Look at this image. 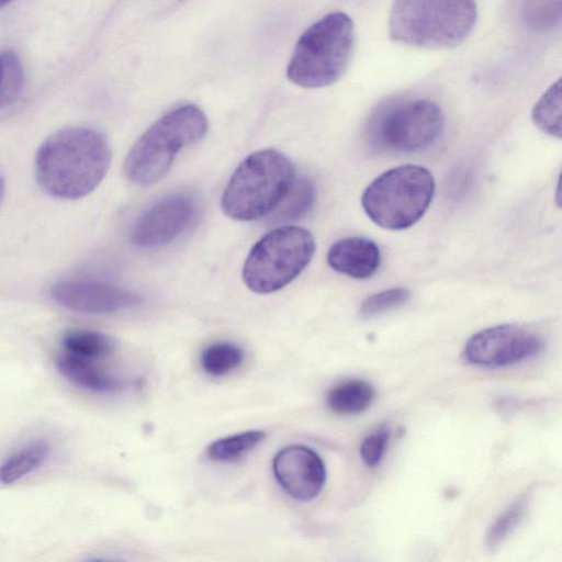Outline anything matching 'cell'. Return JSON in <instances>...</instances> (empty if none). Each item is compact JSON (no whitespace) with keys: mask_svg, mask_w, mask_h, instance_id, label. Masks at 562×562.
Masks as SVG:
<instances>
[{"mask_svg":"<svg viewBox=\"0 0 562 562\" xmlns=\"http://www.w3.org/2000/svg\"><path fill=\"white\" fill-rule=\"evenodd\" d=\"M111 161L106 138L83 126L61 128L47 137L35 156L40 187L57 199L76 200L92 192Z\"/></svg>","mask_w":562,"mask_h":562,"instance_id":"6da1fadb","label":"cell"},{"mask_svg":"<svg viewBox=\"0 0 562 562\" xmlns=\"http://www.w3.org/2000/svg\"><path fill=\"white\" fill-rule=\"evenodd\" d=\"M476 16L475 0H394L389 34L411 46L451 48L470 35Z\"/></svg>","mask_w":562,"mask_h":562,"instance_id":"7a4b0ae2","label":"cell"},{"mask_svg":"<svg viewBox=\"0 0 562 562\" xmlns=\"http://www.w3.org/2000/svg\"><path fill=\"white\" fill-rule=\"evenodd\" d=\"M353 46L352 20L344 12H331L302 33L286 67V76L303 88L333 85L348 68Z\"/></svg>","mask_w":562,"mask_h":562,"instance_id":"3957f363","label":"cell"},{"mask_svg":"<svg viewBox=\"0 0 562 562\" xmlns=\"http://www.w3.org/2000/svg\"><path fill=\"white\" fill-rule=\"evenodd\" d=\"M207 131L204 112L194 104L178 106L156 121L128 151L123 172L137 186H149L166 176L178 153Z\"/></svg>","mask_w":562,"mask_h":562,"instance_id":"277c9868","label":"cell"},{"mask_svg":"<svg viewBox=\"0 0 562 562\" xmlns=\"http://www.w3.org/2000/svg\"><path fill=\"white\" fill-rule=\"evenodd\" d=\"M294 180L292 161L277 149L247 156L231 177L221 199L225 215L254 221L271 213Z\"/></svg>","mask_w":562,"mask_h":562,"instance_id":"5b68a950","label":"cell"},{"mask_svg":"<svg viewBox=\"0 0 562 562\" xmlns=\"http://www.w3.org/2000/svg\"><path fill=\"white\" fill-rule=\"evenodd\" d=\"M434 193L435 179L427 168L402 165L376 177L363 191L361 204L376 225L401 231L422 218Z\"/></svg>","mask_w":562,"mask_h":562,"instance_id":"8992f818","label":"cell"},{"mask_svg":"<svg viewBox=\"0 0 562 562\" xmlns=\"http://www.w3.org/2000/svg\"><path fill=\"white\" fill-rule=\"evenodd\" d=\"M315 252L311 232L281 226L262 236L250 249L243 267L246 286L259 294L276 292L293 281Z\"/></svg>","mask_w":562,"mask_h":562,"instance_id":"52a82bcc","label":"cell"},{"mask_svg":"<svg viewBox=\"0 0 562 562\" xmlns=\"http://www.w3.org/2000/svg\"><path fill=\"white\" fill-rule=\"evenodd\" d=\"M443 126L441 109L432 101L416 99L382 109L369 128L375 146L395 153H415L434 144Z\"/></svg>","mask_w":562,"mask_h":562,"instance_id":"ba28073f","label":"cell"},{"mask_svg":"<svg viewBox=\"0 0 562 562\" xmlns=\"http://www.w3.org/2000/svg\"><path fill=\"white\" fill-rule=\"evenodd\" d=\"M543 348L532 330L516 324H502L473 334L464 344L462 358L479 367H506L531 359Z\"/></svg>","mask_w":562,"mask_h":562,"instance_id":"9c48e42d","label":"cell"},{"mask_svg":"<svg viewBox=\"0 0 562 562\" xmlns=\"http://www.w3.org/2000/svg\"><path fill=\"white\" fill-rule=\"evenodd\" d=\"M198 203L188 193H171L155 202L135 222L131 238L139 248H157L182 235L195 222Z\"/></svg>","mask_w":562,"mask_h":562,"instance_id":"30bf717a","label":"cell"},{"mask_svg":"<svg viewBox=\"0 0 562 562\" xmlns=\"http://www.w3.org/2000/svg\"><path fill=\"white\" fill-rule=\"evenodd\" d=\"M50 296L60 306L85 314L115 313L140 302L130 290L89 278L60 280L52 286Z\"/></svg>","mask_w":562,"mask_h":562,"instance_id":"8fae6325","label":"cell"},{"mask_svg":"<svg viewBox=\"0 0 562 562\" xmlns=\"http://www.w3.org/2000/svg\"><path fill=\"white\" fill-rule=\"evenodd\" d=\"M272 469L282 490L301 502L317 497L326 482V468L322 458L302 445L281 449L273 458Z\"/></svg>","mask_w":562,"mask_h":562,"instance_id":"7c38bea8","label":"cell"},{"mask_svg":"<svg viewBox=\"0 0 562 562\" xmlns=\"http://www.w3.org/2000/svg\"><path fill=\"white\" fill-rule=\"evenodd\" d=\"M327 262L335 271L353 279H368L380 267L379 246L366 237H346L335 241L327 251Z\"/></svg>","mask_w":562,"mask_h":562,"instance_id":"4fadbf2b","label":"cell"},{"mask_svg":"<svg viewBox=\"0 0 562 562\" xmlns=\"http://www.w3.org/2000/svg\"><path fill=\"white\" fill-rule=\"evenodd\" d=\"M56 367L69 382L91 392L115 393L124 387L122 380L99 367L95 360L64 351L56 358Z\"/></svg>","mask_w":562,"mask_h":562,"instance_id":"5bb4252c","label":"cell"},{"mask_svg":"<svg viewBox=\"0 0 562 562\" xmlns=\"http://www.w3.org/2000/svg\"><path fill=\"white\" fill-rule=\"evenodd\" d=\"M50 445L45 439L32 440L9 454L0 463V483L12 484L38 469L48 458Z\"/></svg>","mask_w":562,"mask_h":562,"instance_id":"9a60e30c","label":"cell"},{"mask_svg":"<svg viewBox=\"0 0 562 562\" xmlns=\"http://www.w3.org/2000/svg\"><path fill=\"white\" fill-rule=\"evenodd\" d=\"M375 396L374 387L364 380H348L334 386L327 394L328 407L342 415L366 411Z\"/></svg>","mask_w":562,"mask_h":562,"instance_id":"2e32d148","label":"cell"},{"mask_svg":"<svg viewBox=\"0 0 562 562\" xmlns=\"http://www.w3.org/2000/svg\"><path fill=\"white\" fill-rule=\"evenodd\" d=\"M316 198V187L310 178L294 179L283 199L271 212V220L277 223L300 220L313 209Z\"/></svg>","mask_w":562,"mask_h":562,"instance_id":"e0dca14e","label":"cell"},{"mask_svg":"<svg viewBox=\"0 0 562 562\" xmlns=\"http://www.w3.org/2000/svg\"><path fill=\"white\" fill-rule=\"evenodd\" d=\"M61 346L68 353L97 361L109 357L114 351L115 344L101 331L79 328L65 333Z\"/></svg>","mask_w":562,"mask_h":562,"instance_id":"ac0fdd59","label":"cell"},{"mask_svg":"<svg viewBox=\"0 0 562 562\" xmlns=\"http://www.w3.org/2000/svg\"><path fill=\"white\" fill-rule=\"evenodd\" d=\"M266 437L262 430H247L231 435L212 442L206 450L207 457L216 462H232L252 450Z\"/></svg>","mask_w":562,"mask_h":562,"instance_id":"d6986e66","label":"cell"},{"mask_svg":"<svg viewBox=\"0 0 562 562\" xmlns=\"http://www.w3.org/2000/svg\"><path fill=\"white\" fill-rule=\"evenodd\" d=\"M561 79H558L538 100L532 110L533 123L543 133L561 138Z\"/></svg>","mask_w":562,"mask_h":562,"instance_id":"ffe728a7","label":"cell"},{"mask_svg":"<svg viewBox=\"0 0 562 562\" xmlns=\"http://www.w3.org/2000/svg\"><path fill=\"white\" fill-rule=\"evenodd\" d=\"M244 360L243 349L228 341L215 342L207 346L201 355V367L212 376H223L236 368Z\"/></svg>","mask_w":562,"mask_h":562,"instance_id":"44dd1931","label":"cell"},{"mask_svg":"<svg viewBox=\"0 0 562 562\" xmlns=\"http://www.w3.org/2000/svg\"><path fill=\"white\" fill-rule=\"evenodd\" d=\"M521 15L527 27L544 32L559 27L562 0H524Z\"/></svg>","mask_w":562,"mask_h":562,"instance_id":"7402d4cb","label":"cell"},{"mask_svg":"<svg viewBox=\"0 0 562 562\" xmlns=\"http://www.w3.org/2000/svg\"><path fill=\"white\" fill-rule=\"evenodd\" d=\"M528 508V498L521 496L508 506L488 527L485 533V546L495 550L522 521Z\"/></svg>","mask_w":562,"mask_h":562,"instance_id":"603a6c76","label":"cell"},{"mask_svg":"<svg viewBox=\"0 0 562 562\" xmlns=\"http://www.w3.org/2000/svg\"><path fill=\"white\" fill-rule=\"evenodd\" d=\"M0 106L13 102L19 95L23 85V68L16 55L5 52L0 55Z\"/></svg>","mask_w":562,"mask_h":562,"instance_id":"cb8c5ba5","label":"cell"},{"mask_svg":"<svg viewBox=\"0 0 562 562\" xmlns=\"http://www.w3.org/2000/svg\"><path fill=\"white\" fill-rule=\"evenodd\" d=\"M407 288H391L368 296L360 306V315L371 318L404 305L411 299Z\"/></svg>","mask_w":562,"mask_h":562,"instance_id":"d4e9b609","label":"cell"},{"mask_svg":"<svg viewBox=\"0 0 562 562\" xmlns=\"http://www.w3.org/2000/svg\"><path fill=\"white\" fill-rule=\"evenodd\" d=\"M390 438V430L383 428L367 436L360 446V456L366 465L376 467L385 452Z\"/></svg>","mask_w":562,"mask_h":562,"instance_id":"484cf974","label":"cell"},{"mask_svg":"<svg viewBox=\"0 0 562 562\" xmlns=\"http://www.w3.org/2000/svg\"><path fill=\"white\" fill-rule=\"evenodd\" d=\"M3 191H4V182H3V178L0 173V201L2 199V195H3Z\"/></svg>","mask_w":562,"mask_h":562,"instance_id":"4316f807","label":"cell"},{"mask_svg":"<svg viewBox=\"0 0 562 562\" xmlns=\"http://www.w3.org/2000/svg\"><path fill=\"white\" fill-rule=\"evenodd\" d=\"M10 1L12 0H0V8L1 7H4L5 4H8Z\"/></svg>","mask_w":562,"mask_h":562,"instance_id":"83f0119b","label":"cell"},{"mask_svg":"<svg viewBox=\"0 0 562 562\" xmlns=\"http://www.w3.org/2000/svg\"><path fill=\"white\" fill-rule=\"evenodd\" d=\"M0 80H1V60H0Z\"/></svg>","mask_w":562,"mask_h":562,"instance_id":"f1b7e54d","label":"cell"}]
</instances>
